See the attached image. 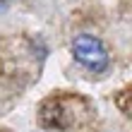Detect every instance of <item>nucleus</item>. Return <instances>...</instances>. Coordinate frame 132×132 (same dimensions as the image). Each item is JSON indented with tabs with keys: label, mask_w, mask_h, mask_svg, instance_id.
<instances>
[{
	"label": "nucleus",
	"mask_w": 132,
	"mask_h": 132,
	"mask_svg": "<svg viewBox=\"0 0 132 132\" xmlns=\"http://www.w3.org/2000/svg\"><path fill=\"white\" fill-rule=\"evenodd\" d=\"M72 55L79 65H84L91 72H103L108 67V51L96 36L82 34L72 41Z\"/></svg>",
	"instance_id": "1"
},
{
	"label": "nucleus",
	"mask_w": 132,
	"mask_h": 132,
	"mask_svg": "<svg viewBox=\"0 0 132 132\" xmlns=\"http://www.w3.org/2000/svg\"><path fill=\"white\" fill-rule=\"evenodd\" d=\"M7 5H10V0H0V12H3V10H5Z\"/></svg>",
	"instance_id": "2"
}]
</instances>
